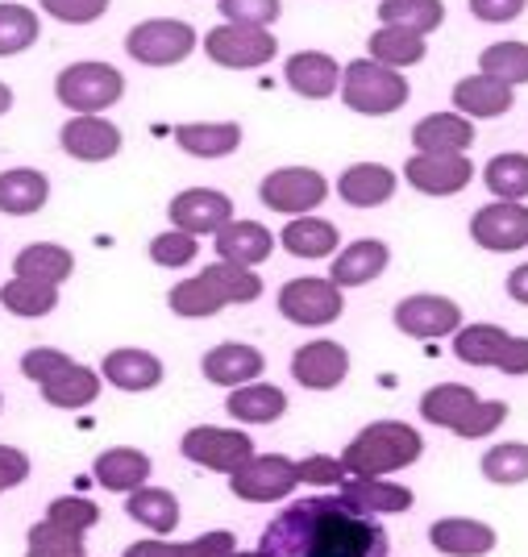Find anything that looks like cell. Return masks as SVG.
I'll list each match as a JSON object with an SVG mask.
<instances>
[{"label": "cell", "instance_id": "obj_19", "mask_svg": "<svg viewBox=\"0 0 528 557\" xmlns=\"http://www.w3.org/2000/svg\"><path fill=\"white\" fill-rule=\"evenodd\" d=\"M200 367H205L208 383H217V387H246L262 374L267 358L246 342H221V346L208 349Z\"/></svg>", "mask_w": 528, "mask_h": 557}, {"label": "cell", "instance_id": "obj_35", "mask_svg": "<svg viewBox=\"0 0 528 557\" xmlns=\"http://www.w3.org/2000/svg\"><path fill=\"white\" fill-rule=\"evenodd\" d=\"M96 395H100V374L93 367H79V362H71L59 379L42 383V399H47L50 408H67V412L88 408Z\"/></svg>", "mask_w": 528, "mask_h": 557}, {"label": "cell", "instance_id": "obj_31", "mask_svg": "<svg viewBox=\"0 0 528 557\" xmlns=\"http://www.w3.org/2000/svg\"><path fill=\"white\" fill-rule=\"evenodd\" d=\"M13 271H17V278H34V283L59 287V283L71 278V271H75V258H71L67 246L34 242V246H25L22 255L13 258Z\"/></svg>", "mask_w": 528, "mask_h": 557}, {"label": "cell", "instance_id": "obj_38", "mask_svg": "<svg viewBox=\"0 0 528 557\" xmlns=\"http://www.w3.org/2000/svg\"><path fill=\"white\" fill-rule=\"evenodd\" d=\"M370 54L374 63H383V67L400 71V67H416L429 47H425V38H416V34H404V29H391V25H379L374 34H370Z\"/></svg>", "mask_w": 528, "mask_h": 557}, {"label": "cell", "instance_id": "obj_50", "mask_svg": "<svg viewBox=\"0 0 528 557\" xmlns=\"http://www.w3.org/2000/svg\"><path fill=\"white\" fill-rule=\"evenodd\" d=\"M109 4H113V0H42V9H47L54 22H63V25L100 22V17L109 13Z\"/></svg>", "mask_w": 528, "mask_h": 557}, {"label": "cell", "instance_id": "obj_23", "mask_svg": "<svg viewBox=\"0 0 528 557\" xmlns=\"http://www.w3.org/2000/svg\"><path fill=\"white\" fill-rule=\"evenodd\" d=\"M212 237H217L221 262H233V267H258V262H267L271 250H275L271 230L258 225V221H230V225H221Z\"/></svg>", "mask_w": 528, "mask_h": 557}, {"label": "cell", "instance_id": "obj_28", "mask_svg": "<svg viewBox=\"0 0 528 557\" xmlns=\"http://www.w3.org/2000/svg\"><path fill=\"white\" fill-rule=\"evenodd\" d=\"M337 495L354 511H367V516H391V511L413 508V491L400 483H383V479H345Z\"/></svg>", "mask_w": 528, "mask_h": 557}, {"label": "cell", "instance_id": "obj_9", "mask_svg": "<svg viewBox=\"0 0 528 557\" xmlns=\"http://www.w3.org/2000/svg\"><path fill=\"white\" fill-rule=\"evenodd\" d=\"M279 312H283L292 325H308V329L333 325L345 312V296L333 278L304 275V278L283 283V292H279Z\"/></svg>", "mask_w": 528, "mask_h": 557}, {"label": "cell", "instance_id": "obj_37", "mask_svg": "<svg viewBox=\"0 0 528 557\" xmlns=\"http://www.w3.org/2000/svg\"><path fill=\"white\" fill-rule=\"evenodd\" d=\"M125 511H130L138 524H146L150 533H175V524H180V499H175L171 491H162V487L130 491Z\"/></svg>", "mask_w": 528, "mask_h": 557}, {"label": "cell", "instance_id": "obj_33", "mask_svg": "<svg viewBox=\"0 0 528 557\" xmlns=\"http://www.w3.org/2000/svg\"><path fill=\"white\" fill-rule=\"evenodd\" d=\"M225 412L233 420H246V424H275L287 412V395L271 383H246V387H233Z\"/></svg>", "mask_w": 528, "mask_h": 557}, {"label": "cell", "instance_id": "obj_51", "mask_svg": "<svg viewBox=\"0 0 528 557\" xmlns=\"http://www.w3.org/2000/svg\"><path fill=\"white\" fill-rule=\"evenodd\" d=\"M71 367V358L63 354V349H47V346H38V349H29L22 358V374L29 379V383H50V379H59V374Z\"/></svg>", "mask_w": 528, "mask_h": 557}, {"label": "cell", "instance_id": "obj_24", "mask_svg": "<svg viewBox=\"0 0 528 557\" xmlns=\"http://www.w3.org/2000/svg\"><path fill=\"white\" fill-rule=\"evenodd\" d=\"M395 171L383 163H354L337 180V196H342L349 209H379L395 196Z\"/></svg>", "mask_w": 528, "mask_h": 557}, {"label": "cell", "instance_id": "obj_60", "mask_svg": "<svg viewBox=\"0 0 528 557\" xmlns=\"http://www.w3.org/2000/svg\"><path fill=\"white\" fill-rule=\"evenodd\" d=\"M230 557H262V554H258V549H254V554H237V549H233Z\"/></svg>", "mask_w": 528, "mask_h": 557}, {"label": "cell", "instance_id": "obj_40", "mask_svg": "<svg viewBox=\"0 0 528 557\" xmlns=\"http://www.w3.org/2000/svg\"><path fill=\"white\" fill-rule=\"evenodd\" d=\"M507 333L500 325H470L454 333V354L466 367H495V358L504 354Z\"/></svg>", "mask_w": 528, "mask_h": 557}, {"label": "cell", "instance_id": "obj_57", "mask_svg": "<svg viewBox=\"0 0 528 557\" xmlns=\"http://www.w3.org/2000/svg\"><path fill=\"white\" fill-rule=\"evenodd\" d=\"M125 557H184L180 545H171V541H138V545H130Z\"/></svg>", "mask_w": 528, "mask_h": 557}, {"label": "cell", "instance_id": "obj_3", "mask_svg": "<svg viewBox=\"0 0 528 557\" xmlns=\"http://www.w3.org/2000/svg\"><path fill=\"white\" fill-rule=\"evenodd\" d=\"M420 433H416L413 424H404V420H374L367 424L354 442L345 445L342 454V466L345 474H354V479H383V474H395V470H404V466H413L420 458Z\"/></svg>", "mask_w": 528, "mask_h": 557}, {"label": "cell", "instance_id": "obj_30", "mask_svg": "<svg viewBox=\"0 0 528 557\" xmlns=\"http://www.w3.org/2000/svg\"><path fill=\"white\" fill-rule=\"evenodd\" d=\"M50 200V180L42 171H29V166H17V171H0V212L9 216H29L38 212Z\"/></svg>", "mask_w": 528, "mask_h": 557}, {"label": "cell", "instance_id": "obj_48", "mask_svg": "<svg viewBox=\"0 0 528 557\" xmlns=\"http://www.w3.org/2000/svg\"><path fill=\"white\" fill-rule=\"evenodd\" d=\"M279 13H283V0H221V17L233 25L267 29L279 22Z\"/></svg>", "mask_w": 528, "mask_h": 557}, {"label": "cell", "instance_id": "obj_2", "mask_svg": "<svg viewBox=\"0 0 528 557\" xmlns=\"http://www.w3.org/2000/svg\"><path fill=\"white\" fill-rule=\"evenodd\" d=\"M262 296V278L250 267H233V262H212L196 278H184L171 287V312L200 321V317H217L225 304H254Z\"/></svg>", "mask_w": 528, "mask_h": 557}, {"label": "cell", "instance_id": "obj_29", "mask_svg": "<svg viewBox=\"0 0 528 557\" xmlns=\"http://www.w3.org/2000/svg\"><path fill=\"white\" fill-rule=\"evenodd\" d=\"M93 474L105 491L130 495V491L146 487V479H150V458L138 454V449H105V454L96 458Z\"/></svg>", "mask_w": 528, "mask_h": 557}, {"label": "cell", "instance_id": "obj_41", "mask_svg": "<svg viewBox=\"0 0 528 557\" xmlns=\"http://www.w3.org/2000/svg\"><path fill=\"white\" fill-rule=\"evenodd\" d=\"M482 184L491 187V196L520 205L528 196V154H495L482 166Z\"/></svg>", "mask_w": 528, "mask_h": 557}, {"label": "cell", "instance_id": "obj_15", "mask_svg": "<svg viewBox=\"0 0 528 557\" xmlns=\"http://www.w3.org/2000/svg\"><path fill=\"white\" fill-rule=\"evenodd\" d=\"M395 329L408 337H450L462 329V308L445 296H408L395 304Z\"/></svg>", "mask_w": 528, "mask_h": 557}, {"label": "cell", "instance_id": "obj_12", "mask_svg": "<svg viewBox=\"0 0 528 557\" xmlns=\"http://www.w3.org/2000/svg\"><path fill=\"white\" fill-rule=\"evenodd\" d=\"M470 237L491 255H512L528 246V209L516 200H495L470 216Z\"/></svg>", "mask_w": 528, "mask_h": 557}, {"label": "cell", "instance_id": "obj_49", "mask_svg": "<svg viewBox=\"0 0 528 557\" xmlns=\"http://www.w3.org/2000/svg\"><path fill=\"white\" fill-rule=\"evenodd\" d=\"M47 520L54 524H63L71 533H88L96 520H100V508H96L93 499H79V495H63V499H54L47 508Z\"/></svg>", "mask_w": 528, "mask_h": 557}, {"label": "cell", "instance_id": "obj_22", "mask_svg": "<svg viewBox=\"0 0 528 557\" xmlns=\"http://www.w3.org/2000/svg\"><path fill=\"white\" fill-rule=\"evenodd\" d=\"M512 104H516V92L500 84V79H491V75H466L454 84V109H458L466 121H495V116L512 113Z\"/></svg>", "mask_w": 528, "mask_h": 557}, {"label": "cell", "instance_id": "obj_34", "mask_svg": "<svg viewBox=\"0 0 528 557\" xmlns=\"http://www.w3.org/2000/svg\"><path fill=\"white\" fill-rule=\"evenodd\" d=\"M374 17L383 25H391V29H404V34L425 38V34L441 29L445 4H441V0H383V4L374 9Z\"/></svg>", "mask_w": 528, "mask_h": 557}, {"label": "cell", "instance_id": "obj_10", "mask_svg": "<svg viewBox=\"0 0 528 557\" xmlns=\"http://www.w3.org/2000/svg\"><path fill=\"white\" fill-rule=\"evenodd\" d=\"M299 487L296 462L283 454H262L250 458L246 466H237L230 474V491L246 504H279Z\"/></svg>", "mask_w": 528, "mask_h": 557}, {"label": "cell", "instance_id": "obj_45", "mask_svg": "<svg viewBox=\"0 0 528 557\" xmlns=\"http://www.w3.org/2000/svg\"><path fill=\"white\" fill-rule=\"evenodd\" d=\"M25 557H88L84 554V533H71L54 520H42L29 529Z\"/></svg>", "mask_w": 528, "mask_h": 557}, {"label": "cell", "instance_id": "obj_53", "mask_svg": "<svg viewBox=\"0 0 528 557\" xmlns=\"http://www.w3.org/2000/svg\"><path fill=\"white\" fill-rule=\"evenodd\" d=\"M528 9V0H470V13L487 25H504L516 22L520 13Z\"/></svg>", "mask_w": 528, "mask_h": 557}, {"label": "cell", "instance_id": "obj_16", "mask_svg": "<svg viewBox=\"0 0 528 557\" xmlns=\"http://www.w3.org/2000/svg\"><path fill=\"white\" fill-rule=\"evenodd\" d=\"M59 146L79 163H105L121 150V129L100 113H75L59 129Z\"/></svg>", "mask_w": 528, "mask_h": 557}, {"label": "cell", "instance_id": "obj_14", "mask_svg": "<svg viewBox=\"0 0 528 557\" xmlns=\"http://www.w3.org/2000/svg\"><path fill=\"white\" fill-rule=\"evenodd\" d=\"M404 180L425 196H458L475 180L470 154H413L404 163Z\"/></svg>", "mask_w": 528, "mask_h": 557}, {"label": "cell", "instance_id": "obj_27", "mask_svg": "<svg viewBox=\"0 0 528 557\" xmlns=\"http://www.w3.org/2000/svg\"><path fill=\"white\" fill-rule=\"evenodd\" d=\"M429 541H433L437 554L445 557H482L495 549V529L482 524V520H437L429 529Z\"/></svg>", "mask_w": 528, "mask_h": 557}, {"label": "cell", "instance_id": "obj_39", "mask_svg": "<svg viewBox=\"0 0 528 557\" xmlns=\"http://www.w3.org/2000/svg\"><path fill=\"white\" fill-rule=\"evenodd\" d=\"M0 304H4L13 317L34 321V317H47V312L59 308V287L34 283V278H9V283L0 287Z\"/></svg>", "mask_w": 528, "mask_h": 557}, {"label": "cell", "instance_id": "obj_1", "mask_svg": "<svg viewBox=\"0 0 528 557\" xmlns=\"http://www.w3.org/2000/svg\"><path fill=\"white\" fill-rule=\"evenodd\" d=\"M388 529L342 495L296 499L262 529V557H388Z\"/></svg>", "mask_w": 528, "mask_h": 557}, {"label": "cell", "instance_id": "obj_25", "mask_svg": "<svg viewBox=\"0 0 528 557\" xmlns=\"http://www.w3.org/2000/svg\"><path fill=\"white\" fill-rule=\"evenodd\" d=\"M175 146L192 159H225L242 146L237 121H187L175 125Z\"/></svg>", "mask_w": 528, "mask_h": 557}, {"label": "cell", "instance_id": "obj_44", "mask_svg": "<svg viewBox=\"0 0 528 557\" xmlns=\"http://www.w3.org/2000/svg\"><path fill=\"white\" fill-rule=\"evenodd\" d=\"M482 474L500 487H516L528 479V445L525 442H504V445H491L482 454Z\"/></svg>", "mask_w": 528, "mask_h": 557}, {"label": "cell", "instance_id": "obj_58", "mask_svg": "<svg viewBox=\"0 0 528 557\" xmlns=\"http://www.w3.org/2000/svg\"><path fill=\"white\" fill-rule=\"evenodd\" d=\"M507 296H512L516 304H528V262L507 275Z\"/></svg>", "mask_w": 528, "mask_h": 557}, {"label": "cell", "instance_id": "obj_8", "mask_svg": "<svg viewBox=\"0 0 528 557\" xmlns=\"http://www.w3.org/2000/svg\"><path fill=\"white\" fill-rule=\"evenodd\" d=\"M262 205L283 216H308L312 209H321L329 196V180L312 166H279L271 171L262 187H258Z\"/></svg>", "mask_w": 528, "mask_h": 557}, {"label": "cell", "instance_id": "obj_46", "mask_svg": "<svg viewBox=\"0 0 528 557\" xmlns=\"http://www.w3.org/2000/svg\"><path fill=\"white\" fill-rule=\"evenodd\" d=\"M196 255H200V242L184 230H167L150 242V258H155L159 267H167V271H180L187 262H196Z\"/></svg>", "mask_w": 528, "mask_h": 557}, {"label": "cell", "instance_id": "obj_18", "mask_svg": "<svg viewBox=\"0 0 528 557\" xmlns=\"http://www.w3.org/2000/svg\"><path fill=\"white\" fill-rule=\"evenodd\" d=\"M283 79H287V88L296 96H304V100H329V96L342 88V67H337V59L324 54V50H299V54L287 59Z\"/></svg>", "mask_w": 528, "mask_h": 557}, {"label": "cell", "instance_id": "obj_7", "mask_svg": "<svg viewBox=\"0 0 528 557\" xmlns=\"http://www.w3.org/2000/svg\"><path fill=\"white\" fill-rule=\"evenodd\" d=\"M205 54L217 67L230 71H254L267 67L279 54V42L271 29H254V25H217L205 34Z\"/></svg>", "mask_w": 528, "mask_h": 557}, {"label": "cell", "instance_id": "obj_13", "mask_svg": "<svg viewBox=\"0 0 528 557\" xmlns=\"http://www.w3.org/2000/svg\"><path fill=\"white\" fill-rule=\"evenodd\" d=\"M171 230H184L192 237H205L217 233L221 225L233 221V200L225 191H212V187H187L171 200Z\"/></svg>", "mask_w": 528, "mask_h": 557}, {"label": "cell", "instance_id": "obj_47", "mask_svg": "<svg viewBox=\"0 0 528 557\" xmlns=\"http://www.w3.org/2000/svg\"><path fill=\"white\" fill-rule=\"evenodd\" d=\"M507 412H512V408H507L504 399H479V404H475V408H470V412L458 420V429H454V433H458L462 442H479V437H491V433H495V429H500V424L507 420Z\"/></svg>", "mask_w": 528, "mask_h": 557}, {"label": "cell", "instance_id": "obj_17", "mask_svg": "<svg viewBox=\"0 0 528 557\" xmlns=\"http://www.w3.org/2000/svg\"><path fill=\"white\" fill-rule=\"evenodd\" d=\"M349 374V349L337 342H308L292 358V379L308 392H333Z\"/></svg>", "mask_w": 528, "mask_h": 557}, {"label": "cell", "instance_id": "obj_56", "mask_svg": "<svg viewBox=\"0 0 528 557\" xmlns=\"http://www.w3.org/2000/svg\"><path fill=\"white\" fill-rule=\"evenodd\" d=\"M495 371H504V374H528V337H507L504 354L495 358Z\"/></svg>", "mask_w": 528, "mask_h": 557}, {"label": "cell", "instance_id": "obj_21", "mask_svg": "<svg viewBox=\"0 0 528 557\" xmlns=\"http://www.w3.org/2000/svg\"><path fill=\"white\" fill-rule=\"evenodd\" d=\"M388 262H391L388 242H379V237H358V242H349L342 255L333 258L329 278H333L337 287H367V283H374V278L388 271Z\"/></svg>", "mask_w": 528, "mask_h": 557}, {"label": "cell", "instance_id": "obj_36", "mask_svg": "<svg viewBox=\"0 0 528 557\" xmlns=\"http://www.w3.org/2000/svg\"><path fill=\"white\" fill-rule=\"evenodd\" d=\"M479 404V395L470 392V387H462V383H437L429 392L420 395V417L429 420V424H441V429H458V420L470 412Z\"/></svg>", "mask_w": 528, "mask_h": 557}, {"label": "cell", "instance_id": "obj_43", "mask_svg": "<svg viewBox=\"0 0 528 557\" xmlns=\"http://www.w3.org/2000/svg\"><path fill=\"white\" fill-rule=\"evenodd\" d=\"M42 25L38 13L25 9V4H0V59H13L38 42Z\"/></svg>", "mask_w": 528, "mask_h": 557}, {"label": "cell", "instance_id": "obj_20", "mask_svg": "<svg viewBox=\"0 0 528 557\" xmlns=\"http://www.w3.org/2000/svg\"><path fill=\"white\" fill-rule=\"evenodd\" d=\"M416 154H466L475 146V121L462 113H429L413 129Z\"/></svg>", "mask_w": 528, "mask_h": 557}, {"label": "cell", "instance_id": "obj_54", "mask_svg": "<svg viewBox=\"0 0 528 557\" xmlns=\"http://www.w3.org/2000/svg\"><path fill=\"white\" fill-rule=\"evenodd\" d=\"M180 549H184V557H230L237 549V541H233V533L217 529V533H205L196 541H184Z\"/></svg>", "mask_w": 528, "mask_h": 557}, {"label": "cell", "instance_id": "obj_42", "mask_svg": "<svg viewBox=\"0 0 528 557\" xmlns=\"http://www.w3.org/2000/svg\"><path fill=\"white\" fill-rule=\"evenodd\" d=\"M479 71L507 88L528 84V42H491L479 54Z\"/></svg>", "mask_w": 528, "mask_h": 557}, {"label": "cell", "instance_id": "obj_26", "mask_svg": "<svg viewBox=\"0 0 528 557\" xmlns=\"http://www.w3.org/2000/svg\"><path fill=\"white\" fill-rule=\"evenodd\" d=\"M100 374L116 392H155L162 383V362L150 349H113V354H105Z\"/></svg>", "mask_w": 528, "mask_h": 557}, {"label": "cell", "instance_id": "obj_5", "mask_svg": "<svg viewBox=\"0 0 528 557\" xmlns=\"http://www.w3.org/2000/svg\"><path fill=\"white\" fill-rule=\"evenodd\" d=\"M54 96L71 113H105L125 96V75L109 63L84 59V63H71V67L59 71Z\"/></svg>", "mask_w": 528, "mask_h": 557}, {"label": "cell", "instance_id": "obj_52", "mask_svg": "<svg viewBox=\"0 0 528 557\" xmlns=\"http://www.w3.org/2000/svg\"><path fill=\"white\" fill-rule=\"evenodd\" d=\"M296 474L299 483H317V487H342L345 483V466L342 458H329V454H317V458H304V462H296Z\"/></svg>", "mask_w": 528, "mask_h": 557}, {"label": "cell", "instance_id": "obj_4", "mask_svg": "<svg viewBox=\"0 0 528 557\" xmlns=\"http://www.w3.org/2000/svg\"><path fill=\"white\" fill-rule=\"evenodd\" d=\"M408 79L374 59H354L342 67V100L363 116H388L408 104Z\"/></svg>", "mask_w": 528, "mask_h": 557}, {"label": "cell", "instance_id": "obj_11", "mask_svg": "<svg viewBox=\"0 0 528 557\" xmlns=\"http://www.w3.org/2000/svg\"><path fill=\"white\" fill-rule=\"evenodd\" d=\"M184 458L208 470L233 474L237 466H246L254 458V442L237 429H221V424H196L184 433Z\"/></svg>", "mask_w": 528, "mask_h": 557}, {"label": "cell", "instance_id": "obj_59", "mask_svg": "<svg viewBox=\"0 0 528 557\" xmlns=\"http://www.w3.org/2000/svg\"><path fill=\"white\" fill-rule=\"evenodd\" d=\"M9 109H13V88H9V84H0V116L9 113Z\"/></svg>", "mask_w": 528, "mask_h": 557}, {"label": "cell", "instance_id": "obj_32", "mask_svg": "<svg viewBox=\"0 0 528 557\" xmlns=\"http://www.w3.org/2000/svg\"><path fill=\"white\" fill-rule=\"evenodd\" d=\"M279 242L296 258H329L337 250V225L324 216H292L287 230L279 233Z\"/></svg>", "mask_w": 528, "mask_h": 557}, {"label": "cell", "instance_id": "obj_6", "mask_svg": "<svg viewBox=\"0 0 528 557\" xmlns=\"http://www.w3.org/2000/svg\"><path fill=\"white\" fill-rule=\"evenodd\" d=\"M196 47H200L196 29L187 22H175V17H155V22H142L125 34V54L142 67H175Z\"/></svg>", "mask_w": 528, "mask_h": 557}, {"label": "cell", "instance_id": "obj_55", "mask_svg": "<svg viewBox=\"0 0 528 557\" xmlns=\"http://www.w3.org/2000/svg\"><path fill=\"white\" fill-rule=\"evenodd\" d=\"M25 479H29V458L13 445H0V491L22 487Z\"/></svg>", "mask_w": 528, "mask_h": 557}]
</instances>
